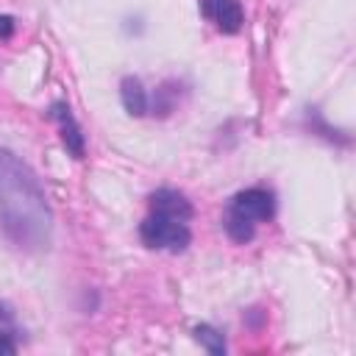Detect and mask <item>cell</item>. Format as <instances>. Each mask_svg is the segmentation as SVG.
<instances>
[{
	"mask_svg": "<svg viewBox=\"0 0 356 356\" xmlns=\"http://www.w3.org/2000/svg\"><path fill=\"white\" fill-rule=\"evenodd\" d=\"M120 97H122V106H125V111H128L131 117H145V114L150 111V95L145 92L142 81L134 78V75L122 78V83H120Z\"/></svg>",
	"mask_w": 356,
	"mask_h": 356,
	"instance_id": "6",
	"label": "cell"
},
{
	"mask_svg": "<svg viewBox=\"0 0 356 356\" xmlns=\"http://www.w3.org/2000/svg\"><path fill=\"white\" fill-rule=\"evenodd\" d=\"M192 203L178 189H156L150 195V211L139 222V239L150 250L181 253L192 242L189 231Z\"/></svg>",
	"mask_w": 356,
	"mask_h": 356,
	"instance_id": "2",
	"label": "cell"
},
{
	"mask_svg": "<svg viewBox=\"0 0 356 356\" xmlns=\"http://www.w3.org/2000/svg\"><path fill=\"white\" fill-rule=\"evenodd\" d=\"M14 33V19L11 17H0V39H8Z\"/></svg>",
	"mask_w": 356,
	"mask_h": 356,
	"instance_id": "9",
	"label": "cell"
},
{
	"mask_svg": "<svg viewBox=\"0 0 356 356\" xmlns=\"http://www.w3.org/2000/svg\"><path fill=\"white\" fill-rule=\"evenodd\" d=\"M8 353H17V342L11 339V331L0 328V356H8Z\"/></svg>",
	"mask_w": 356,
	"mask_h": 356,
	"instance_id": "8",
	"label": "cell"
},
{
	"mask_svg": "<svg viewBox=\"0 0 356 356\" xmlns=\"http://www.w3.org/2000/svg\"><path fill=\"white\" fill-rule=\"evenodd\" d=\"M273 214H275V195L264 186H248L228 200L222 225L234 242L245 245L253 239L256 225L273 220Z\"/></svg>",
	"mask_w": 356,
	"mask_h": 356,
	"instance_id": "3",
	"label": "cell"
},
{
	"mask_svg": "<svg viewBox=\"0 0 356 356\" xmlns=\"http://www.w3.org/2000/svg\"><path fill=\"white\" fill-rule=\"evenodd\" d=\"M8 320H11V312H8V309L0 303V323H8Z\"/></svg>",
	"mask_w": 356,
	"mask_h": 356,
	"instance_id": "10",
	"label": "cell"
},
{
	"mask_svg": "<svg viewBox=\"0 0 356 356\" xmlns=\"http://www.w3.org/2000/svg\"><path fill=\"white\" fill-rule=\"evenodd\" d=\"M0 228L25 253L50 248L53 209L39 175L11 150H0Z\"/></svg>",
	"mask_w": 356,
	"mask_h": 356,
	"instance_id": "1",
	"label": "cell"
},
{
	"mask_svg": "<svg viewBox=\"0 0 356 356\" xmlns=\"http://www.w3.org/2000/svg\"><path fill=\"white\" fill-rule=\"evenodd\" d=\"M195 339H197L209 353H214V356H222V353H225V339H222V334L214 331L211 325H197V328H195Z\"/></svg>",
	"mask_w": 356,
	"mask_h": 356,
	"instance_id": "7",
	"label": "cell"
},
{
	"mask_svg": "<svg viewBox=\"0 0 356 356\" xmlns=\"http://www.w3.org/2000/svg\"><path fill=\"white\" fill-rule=\"evenodd\" d=\"M47 114H50V120H56V122H58L61 142H64L67 153H70L72 159H83L86 139H83V134H81V125H78V120H75L72 108H70L67 103H53Z\"/></svg>",
	"mask_w": 356,
	"mask_h": 356,
	"instance_id": "5",
	"label": "cell"
},
{
	"mask_svg": "<svg viewBox=\"0 0 356 356\" xmlns=\"http://www.w3.org/2000/svg\"><path fill=\"white\" fill-rule=\"evenodd\" d=\"M200 11L220 33H236L245 22L239 0H200Z\"/></svg>",
	"mask_w": 356,
	"mask_h": 356,
	"instance_id": "4",
	"label": "cell"
}]
</instances>
